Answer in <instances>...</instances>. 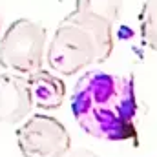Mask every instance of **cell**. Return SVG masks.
Masks as SVG:
<instances>
[{"mask_svg": "<svg viewBox=\"0 0 157 157\" xmlns=\"http://www.w3.org/2000/svg\"><path fill=\"white\" fill-rule=\"evenodd\" d=\"M137 93L132 75L102 70L82 73L71 93V113L88 135L102 141H132L139 146Z\"/></svg>", "mask_w": 157, "mask_h": 157, "instance_id": "6da1fadb", "label": "cell"}, {"mask_svg": "<svg viewBox=\"0 0 157 157\" xmlns=\"http://www.w3.org/2000/svg\"><path fill=\"white\" fill-rule=\"evenodd\" d=\"M113 24L71 11L57 26L46 48L49 68L64 77L77 75L91 64L106 62L113 51Z\"/></svg>", "mask_w": 157, "mask_h": 157, "instance_id": "7a4b0ae2", "label": "cell"}, {"mask_svg": "<svg viewBox=\"0 0 157 157\" xmlns=\"http://www.w3.org/2000/svg\"><path fill=\"white\" fill-rule=\"evenodd\" d=\"M46 28L29 18H18L0 37V66L11 73L31 75L42 70L46 57Z\"/></svg>", "mask_w": 157, "mask_h": 157, "instance_id": "3957f363", "label": "cell"}, {"mask_svg": "<svg viewBox=\"0 0 157 157\" xmlns=\"http://www.w3.org/2000/svg\"><path fill=\"white\" fill-rule=\"evenodd\" d=\"M17 144L24 157H64L71 150V137L59 119L35 113L17 128Z\"/></svg>", "mask_w": 157, "mask_h": 157, "instance_id": "277c9868", "label": "cell"}, {"mask_svg": "<svg viewBox=\"0 0 157 157\" xmlns=\"http://www.w3.org/2000/svg\"><path fill=\"white\" fill-rule=\"evenodd\" d=\"M33 110L26 75L6 71L0 75V122L18 124Z\"/></svg>", "mask_w": 157, "mask_h": 157, "instance_id": "5b68a950", "label": "cell"}, {"mask_svg": "<svg viewBox=\"0 0 157 157\" xmlns=\"http://www.w3.org/2000/svg\"><path fill=\"white\" fill-rule=\"evenodd\" d=\"M28 84H29L33 108L51 112V110H57L62 106V102L66 99V84L55 73L39 70V71L28 75Z\"/></svg>", "mask_w": 157, "mask_h": 157, "instance_id": "8992f818", "label": "cell"}, {"mask_svg": "<svg viewBox=\"0 0 157 157\" xmlns=\"http://www.w3.org/2000/svg\"><path fill=\"white\" fill-rule=\"evenodd\" d=\"M122 9V0H75V11L117 24Z\"/></svg>", "mask_w": 157, "mask_h": 157, "instance_id": "52a82bcc", "label": "cell"}, {"mask_svg": "<svg viewBox=\"0 0 157 157\" xmlns=\"http://www.w3.org/2000/svg\"><path fill=\"white\" fill-rule=\"evenodd\" d=\"M139 29L144 44L157 51V0H144L139 11Z\"/></svg>", "mask_w": 157, "mask_h": 157, "instance_id": "ba28073f", "label": "cell"}, {"mask_svg": "<svg viewBox=\"0 0 157 157\" xmlns=\"http://www.w3.org/2000/svg\"><path fill=\"white\" fill-rule=\"evenodd\" d=\"M64 157H101V155H97L95 152H91L88 148H77V150H70Z\"/></svg>", "mask_w": 157, "mask_h": 157, "instance_id": "9c48e42d", "label": "cell"}, {"mask_svg": "<svg viewBox=\"0 0 157 157\" xmlns=\"http://www.w3.org/2000/svg\"><path fill=\"white\" fill-rule=\"evenodd\" d=\"M0 29H2V15H0Z\"/></svg>", "mask_w": 157, "mask_h": 157, "instance_id": "30bf717a", "label": "cell"}]
</instances>
